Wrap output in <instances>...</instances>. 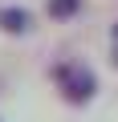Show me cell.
<instances>
[{"mask_svg":"<svg viewBox=\"0 0 118 122\" xmlns=\"http://www.w3.org/2000/svg\"><path fill=\"white\" fill-rule=\"evenodd\" d=\"M53 77H57V86H61V98H65V102H73V106L90 102V98H94V90H98L94 69H90V65H82V61H65V65H57V69H53Z\"/></svg>","mask_w":118,"mask_h":122,"instance_id":"1","label":"cell"},{"mask_svg":"<svg viewBox=\"0 0 118 122\" xmlns=\"http://www.w3.org/2000/svg\"><path fill=\"white\" fill-rule=\"evenodd\" d=\"M0 29H4V33H25V29H29V12L16 8V4L0 8Z\"/></svg>","mask_w":118,"mask_h":122,"instance_id":"2","label":"cell"},{"mask_svg":"<svg viewBox=\"0 0 118 122\" xmlns=\"http://www.w3.org/2000/svg\"><path fill=\"white\" fill-rule=\"evenodd\" d=\"M77 8H82V0H49V16H57V20H69Z\"/></svg>","mask_w":118,"mask_h":122,"instance_id":"3","label":"cell"}]
</instances>
